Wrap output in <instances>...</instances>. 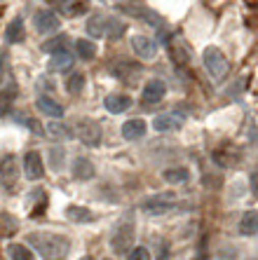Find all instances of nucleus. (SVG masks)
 Segmentation results:
<instances>
[{"label": "nucleus", "instance_id": "nucleus-1", "mask_svg": "<svg viewBox=\"0 0 258 260\" xmlns=\"http://www.w3.org/2000/svg\"><path fill=\"white\" fill-rule=\"evenodd\" d=\"M26 244L33 251H38L42 260H66L71 253V239L59 232H28Z\"/></svg>", "mask_w": 258, "mask_h": 260}, {"label": "nucleus", "instance_id": "nucleus-2", "mask_svg": "<svg viewBox=\"0 0 258 260\" xmlns=\"http://www.w3.org/2000/svg\"><path fill=\"white\" fill-rule=\"evenodd\" d=\"M202 63H204V68H207V73L211 75V80H218L221 82L225 75H228V68H230V63H228V56L223 54L218 47H207L202 52Z\"/></svg>", "mask_w": 258, "mask_h": 260}, {"label": "nucleus", "instance_id": "nucleus-3", "mask_svg": "<svg viewBox=\"0 0 258 260\" xmlns=\"http://www.w3.org/2000/svg\"><path fill=\"white\" fill-rule=\"evenodd\" d=\"M75 136H78V141L82 145H87V148H99L103 141V129L96 120L82 117V120H78V124H75Z\"/></svg>", "mask_w": 258, "mask_h": 260}, {"label": "nucleus", "instance_id": "nucleus-4", "mask_svg": "<svg viewBox=\"0 0 258 260\" xmlns=\"http://www.w3.org/2000/svg\"><path fill=\"white\" fill-rule=\"evenodd\" d=\"M134 223L132 220H122L118 228L113 230L110 235V248H113V253L122 255V253H129V248L134 246Z\"/></svg>", "mask_w": 258, "mask_h": 260}, {"label": "nucleus", "instance_id": "nucleus-5", "mask_svg": "<svg viewBox=\"0 0 258 260\" xmlns=\"http://www.w3.org/2000/svg\"><path fill=\"white\" fill-rule=\"evenodd\" d=\"M174 206H176V194L157 192V194H153L150 200H146L141 209H144L148 216H164V213H169Z\"/></svg>", "mask_w": 258, "mask_h": 260}, {"label": "nucleus", "instance_id": "nucleus-6", "mask_svg": "<svg viewBox=\"0 0 258 260\" xmlns=\"http://www.w3.org/2000/svg\"><path fill=\"white\" fill-rule=\"evenodd\" d=\"M33 26H36L40 36H52V33H56L61 28V19L54 10H38L33 14Z\"/></svg>", "mask_w": 258, "mask_h": 260}, {"label": "nucleus", "instance_id": "nucleus-7", "mask_svg": "<svg viewBox=\"0 0 258 260\" xmlns=\"http://www.w3.org/2000/svg\"><path fill=\"white\" fill-rule=\"evenodd\" d=\"M164 96H167V85H164V80H160V78L148 80L144 91H141V101H144L146 106H155V103L164 101Z\"/></svg>", "mask_w": 258, "mask_h": 260}, {"label": "nucleus", "instance_id": "nucleus-8", "mask_svg": "<svg viewBox=\"0 0 258 260\" xmlns=\"http://www.w3.org/2000/svg\"><path fill=\"white\" fill-rule=\"evenodd\" d=\"M24 176L28 181H40L45 176V162L38 150H28L24 155Z\"/></svg>", "mask_w": 258, "mask_h": 260}, {"label": "nucleus", "instance_id": "nucleus-9", "mask_svg": "<svg viewBox=\"0 0 258 260\" xmlns=\"http://www.w3.org/2000/svg\"><path fill=\"white\" fill-rule=\"evenodd\" d=\"M132 49H134V54H136L138 59L150 61V59H155V54H157V43L153 40V38L138 33V36L132 38Z\"/></svg>", "mask_w": 258, "mask_h": 260}, {"label": "nucleus", "instance_id": "nucleus-10", "mask_svg": "<svg viewBox=\"0 0 258 260\" xmlns=\"http://www.w3.org/2000/svg\"><path fill=\"white\" fill-rule=\"evenodd\" d=\"M122 139L125 141H141L146 139V134H148V124H146L144 117H132V120H127L120 129Z\"/></svg>", "mask_w": 258, "mask_h": 260}, {"label": "nucleus", "instance_id": "nucleus-11", "mask_svg": "<svg viewBox=\"0 0 258 260\" xmlns=\"http://www.w3.org/2000/svg\"><path fill=\"white\" fill-rule=\"evenodd\" d=\"M71 174H73L75 181L84 183V181H92V178L96 176V167L90 157H75L73 164H71Z\"/></svg>", "mask_w": 258, "mask_h": 260}, {"label": "nucleus", "instance_id": "nucleus-12", "mask_svg": "<svg viewBox=\"0 0 258 260\" xmlns=\"http://www.w3.org/2000/svg\"><path fill=\"white\" fill-rule=\"evenodd\" d=\"M181 124H183V117L179 115V113H160V115L153 120V129L155 132H174V129H179Z\"/></svg>", "mask_w": 258, "mask_h": 260}, {"label": "nucleus", "instance_id": "nucleus-13", "mask_svg": "<svg viewBox=\"0 0 258 260\" xmlns=\"http://www.w3.org/2000/svg\"><path fill=\"white\" fill-rule=\"evenodd\" d=\"M19 178V167H17V159L12 155H7V157L0 159V181L5 183L7 188H12L14 183Z\"/></svg>", "mask_w": 258, "mask_h": 260}, {"label": "nucleus", "instance_id": "nucleus-14", "mask_svg": "<svg viewBox=\"0 0 258 260\" xmlns=\"http://www.w3.org/2000/svg\"><path fill=\"white\" fill-rule=\"evenodd\" d=\"M103 106L113 115H122V113H127V110L132 108V96H127V94H108Z\"/></svg>", "mask_w": 258, "mask_h": 260}, {"label": "nucleus", "instance_id": "nucleus-15", "mask_svg": "<svg viewBox=\"0 0 258 260\" xmlns=\"http://www.w3.org/2000/svg\"><path fill=\"white\" fill-rule=\"evenodd\" d=\"M38 110H40L42 115L52 117V120H59V117H64V108H61V103H56L52 96H47V94H40L36 101Z\"/></svg>", "mask_w": 258, "mask_h": 260}, {"label": "nucleus", "instance_id": "nucleus-16", "mask_svg": "<svg viewBox=\"0 0 258 260\" xmlns=\"http://www.w3.org/2000/svg\"><path fill=\"white\" fill-rule=\"evenodd\" d=\"M237 230H240L242 237H258V211L251 209V211H244L237 223Z\"/></svg>", "mask_w": 258, "mask_h": 260}, {"label": "nucleus", "instance_id": "nucleus-17", "mask_svg": "<svg viewBox=\"0 0 258 260\" xmlns=\"http://www.w3.org/2000/svg\"><path fill=\"white\" fill-rule=\"evenodd\" d=\"M108 21H110V14H92L87 19V33L92 38H106L108 33Z\"/></svg>", "mask_w": 258, "mask_h": 260}, {"label": "nucleus", "instance_id": "nucleus-18", "mask_svg": "<svg viewBox=\"0 0 258 260\" xmlns=\"http://www.w3.org/2000/svg\"><path fill=\"white\" fill-rule=\"evenodd\" d=\"M56 10L66 17H78V14H84L87 12V0H54Z\"/></svg>", "mask_w": 258, "mask_h": 260}, {"label": "nucleus", "instance_id": "nucleus-19", "mask_svg": "<svg viewBox=\"0 0 258 260\" xmlns=\"http://www.w3.org/2000/svg\"><path fill=\"white\" fill-rule=\"evenodd\" d=\"M24 19L21 17H14L10 24H7V28H5V43L7 45H17V43H21L24 40Z\"/></svg>", "mask_w": 258, "mask_h": 260}, {"label": "nucleus", "instance_id": "nucleus-20", "mask_svg": "<svg viewBox=\"0 0 258 260\" xmlns=\"http://www.w3.org/2000/svg\"><path fill=\"white\" fill-rule=\"evenodd\" d=\"M162 178L169 185H181V183H186L190 178V169L188 167H169V169L162 171Z\"/></svg>", "mask_w": 258, "mask_h": 260}, {"label": "nucleus", "instance_id": "nucleus-21", "mask_svg": "<svg viewBox=\"0 0 258 260\" xmlns=\"http://www.w3.org/2000/svg\"><path fill=\"white\" fill-rule=\"evenodd\" d=\"M66 218L71 220V223H92L96 216L87 209V206L71 204V206H66Z\"/></svg>", "mask_w": 258, "mask_h": 260}, {"label": "nucleus", "instance_id": "nucleus-22", "mask_svg": "<svg viewBox=\"0 0 258 260\" xmlns=\"http://www.w3.org/2000/svg\"><path fill=\"white\" fill-rule=\"evenodd\" d=\"M49 68H52L54 73H66V71H71V68H73V54L68 52V49L52 54V59H49Z\"/></svg>", "mask_w": 258, "mask_h": 260}, {"label": "nucleus", "instance_id": "nucleus-23", "mask_svg": "<svg viewBox=\"0 0 258 260\" xmlns=\"http://www.w3.org/2000/svg\"><path fill=\"white\" fill-rule=\"evenodd\" d=\"M47 164L52 171H61L66 167V150L61 145H52L47 148Z\"/></svg>", "mask_w": 258, "mask_h": 260}, {"label": "nucleus", "instance_id": "nucleus-24", "mask_svg": "<svg viewBox=\"0 0 258 260\" xmlns=\"http://www.w3.org/2000/svg\"><path fill=\"white\" fill-rule=\"evenodd\" d=\"M47 134L52 136V139H56V141H68V139H73V129L68 127L66 122H59V120H52L47 124Z\"/></svg>", "mask_w": 258, "mask_h": 260}, {"label": "nucleus", "instance_id": "nucleus-25", "mask_svg": "<svg viewBox=\"0 0 258 260\" xmlns=\"http://www.w3.org/2000/svg\"><path fill=\"white\" fill-rule=\"evenodd\" d=\"M7 255L10 260H36V253L28 244H7Z\"/></svg>", "mask_w": 258, "mask_h": 260}, {"label": "nucleus", "instance_id": "nucleus-26", "mask_svg": "<svg viewBox=\"0 0 258 260\" xmlns=\"http://www.w3.org/2000/svg\"><path fill=\"white\" fill-rule=\"evenodd\" d=\"M75 54L82 61H92L96 56V45L90 38H80V40H75Z\"/></svg>", "mask_w": 258, "mask_h": 260}, {"label": "nucleus", "instance_id": "nucleus-27", "mask_svg": "<svg viewBox=\"0 0 258 260\" xmlns=\"http://www.w3.org/2000/svg\"><path fill=\"white\" fill-rule=\"evenodd\" d=\"M84 82H87L84 73H71V78L66 80V91L73 94V96H78L80 91L84 89Z\"/></svg>", "mask_w": 258, "mask_h": 260}, {"label": "nucleus", "instance_id": "nucleus-28", "mask_svg": "<svg viewBox=\"0 0 258 260\" xmlns=\"http://www.w3.org/2000/svg\"><path fill=\"white\" fill-rule=\"evenodd\" d=\"M68 38L66 36H56V38H49L42 43V52H49V54H56V52H64L66 49Z\"/></svg>", "mask_w": 258, "mask_h": 260}, {"label": "nucleus", "instance_id": "nucleus-29", "mask_svg": "<svg viewBox=\"0 0 258 260\" xmlns=\"http://www.w3.org/2000/svg\"><path fill=\"white\" fill-rule=\"evenodd\" d=\"M127 260H153V255H150V248L148 246H132L129 248V253H127Z\"/></svg>", "mask_w": 258, "mask_h": 260}, {"label": "nucleus", "instance_id": "nucleus-30", "mask_svg": "<svg viewBox=\"0 0 258 260\" xmlns=\"http://www.w3.org/2000/svg\"><path fill=\"white\" fill-rule=\"evenodd\" d=\"M218 258H221V260H235V258H237V248H235V246H223L221 253H218Z\"/></svg>", "mask_w": 258, "mask_h": 260}, {"label": "nucleus", "instance_id": "nucleus-31", "mask_svg": "<svg viewBox=\"0 0 258 260\" xmlns=\"http://www.w3.org/2000/svg\"><path fill=\"white\" fill-rule=\"evenodd\" d=\"M5 73H7V54L5 52H0V87L5 82Z\"/></svg>", "mask_w": 258, "mask_h": 260}, {"label": "nucleus", "instance_id": "nucleus-32", "mask_svg": "<svg viewBox=\"0 0 258 260\" xmlns=\"http://www.w3.org/2000/svg\"><path fill=\"white\" fill-rule=\"evenodd\" d=\"M251 185H253V194L258 197V174H253V176H251Z\"/></svg>", "mask_w": 258, "mask_h": 260}, {"label": "nucleus", "instance_id": "nucleus-33", "mask_svg": "<svg viewBox=\"0 0 258 260\" xmlns=\"http://www.w3.org/2000/svg\"><path fill=\"white\" fill-rule=\"evenodd\" d=\"M80 260H94V258H92V255H82V258H80Z\"/></svg>", "mask_w": 258, "mask_h": 260}, {"label": "nucleus", "instance_id": "nucleus-34", "mask_svg": "<svg viewBox=\"0 0 258 260\" xmlns=\"http://www.w3.org/2000/svg\"><path fill=\"white\" fill-rule=\"evenodd\" d=\"M249 260H258V258H249Z\"/></svg>", "mask_w": 258, "mask_h": 260}]
</instances>
